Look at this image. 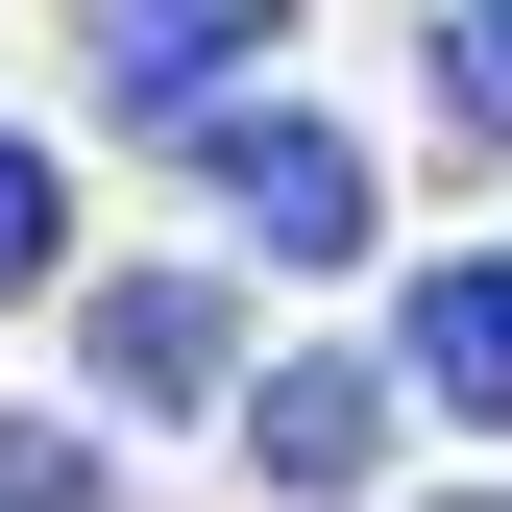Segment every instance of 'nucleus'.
<instances>
[{
  "label": "nucleus",
  "mask_w": 512,
  "mask_h": 512,
  "mask_svg": "<svg viewBox=\"0 0 512 512\" xmlns=\"http://www.w3.org/2000/svg\"><path fill=\"white\" fill-rule=\"evenodd\" d=\"M220 220L244 244H269V269H342V244H366V147H342V122H220Z\"/></svg>",
  "instance_id": "obj_1"
},
{
  "label": "nucleus",
  "mask_w": 512,
  "mask_h": 512,
  "mask_svg": "<svg viewBox=\"0 0 512 512\" xmlns=\"http://www.w3.org/2000/svg\"><path fill=\"white\" fill-rule=\"evenodd\" d=\"M269 25H293V0H98V98H122V122H196Z\"/></svg>",
  "instance_id": "obj_2"
},
{
  "label": "nucleus",
  "mask_w": 512,
  "mask_h": 512,
  "mask_svg": "<svg viewBox=\"0 0 512 512\" xmlns=\"http://www.w3.org/2000/svg\"><path fill=\"white\" fill-rule=\"evenodd\" d=\"M74 342H98V391H220V342H244V317H220L196 269H122V293L74 317Z\"/></svg>",
  "instance_id": "obj_3"
},
{
  "label": "nucleus",
  "mask_w": 512,
  "mask_h": 512,
  "mask_svg": "<svg viewBox=\"0 0 512 512\" xmlns=\"http://www.w3.org/2000/svg\"><path fill=\"white\" fill-rule=\"evenodd\" d=\"M415 391L512 439V269H415Z\"/></svg>",
  "instance_id": "obj_4"
},
{
  "label": "nucleus",
  "mask_w": 512,
  "mask_h": 512,
  "mask_svg": "<svg viewBox=\"0 0 512 512\" xmlns=\"http://www.w3.org/2000/svg\"><path fill=\"white\" fill-rule=\"evenodd\" d=\"M366 415H391L366 366H269V415H244V439H269V488H366Z\"/></svg>",
  "instance_id": "obj_5"
},
{
  "label": "nucleus",
  "mask_w": 512,
  "mask_h": 512,
  "mask_svg": "<svg viewBox=\"0 0 512 512\" xmlns=\"http://www.w3.org/2000/svg\"><path fill=\"white\" fill-rule=\"evenodd\" d=\"M49 269H74V196H49V147H25V122H0V317H25Z\"/></svg>",
  "instance_id": "obj_6"
},
{
  "label": "nucleus",
  "mask_w": 512,
  "mask_h": 512,
  "mask_svg": "<svg viewBox=\"0 0 512 512\" xmlns=\"http://www.w3.org/2000/svg\"><path fill=\"white\" fill-rule=\"evenodd\" d=\"M0 512H122V464H98L74 415H0Z\"/></svg>",
  "instance_id": "obj_7"
},
{
  "label": "nucleus",
  "mask_w": 512,
  "mask_h": 512,
  "mask_svg": "<svg viewBox=\"0 0 512 512\" xmlns=\"http://www.w3.org/2000/svg\"><path fill=\"white\" fill-rule=\"evenodd\" d=\"M464 98H488V122H512V0H464Z\"/></svg>",
  "instance_id": "obj_8"
}]
</instances>
